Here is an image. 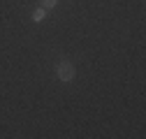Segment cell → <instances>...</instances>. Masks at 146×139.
Segmentation results:
<instances>
[{"instance_id":"1","label":"cell","mask_w":146,"mask_h":139,"mask_svg":"<svg viewBox=\"0 0 146 139\" xmlns=\"http://www.w3.org/2000/svg\"><path fill=\"white\" fill-rule=\"evenodd\" d=\"M56 74H58L60 81H72L74 79V65H72L70 60H60L56 65Z\"/></svg>"},{"instance_id":"2","label":"cell","mask_w":146,"mask_h":139,"mask_svg":"<svg viewBox=\"0 0 146 139\" xmlns=\"http://www.w3.org/2000/svg\"><path fill=\"white\" fill-rule=\"evenodd\" d=\"M44 16H46V12H44V9H35V14H33V19H35V21H42Z\"/></svg>"},{"instance_id":"3","label":"cell","mask_w":146,"mask_h":139,"mask_svg":"<svg viewBox=\"0 0 146 139\" xmlns=\"http://www.w3.org/2000/svg\"><path fill=\"white\" fill-rule=\"evenodd\" d=\"M42 5H44V7H56L58 0H42Z\"/></svg>"}]
</instances>
